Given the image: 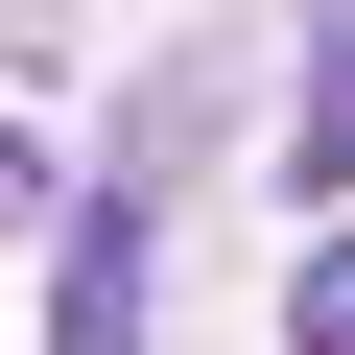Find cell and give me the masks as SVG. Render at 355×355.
Listing matches in <instances>:
<instances>
[{
  "mask_svg": "<svg viewBox=\"0 0 355 355\" xmlns=\"http://www.w3.org/2000/svg\"><path fill=\"white\" fill-rule=\"evenodd\" d=\"M24 214H48V142H24V119H0V237H24Z\"/></svg>",
  "mask_w": 355,
  "mask_h": 355,
  "instance_id": "277c9868",
  "label": "cell"
},
{
  "mask_svg": "<svg viewBox=\"0 0 355 355\" xmlns=\"http://www.w3.org/2000/svg\"><path fill=\"white\" fill-rule=\"evenodd\" d=\"M284 166H308V190H355V24L308 48V95H284Z\"/></svg>",
  "mask_w": 355,
  "mask_h": 355,
  "instance_id": "7a4b0ae2",
  "label": "cell"
},
{
  "mask_svg": "<svg viewBox=\"0 0 355 355\" xmlns=\"http://www.w3.org/2000/svg\"><path fill=\"white\" fill-rule=\"evenodd\" d=\"M284 355H355V237H308V284H284Z\"/></svg>",
  "mask_w": 355,
  "mask_h": 355,
  "instance_id": "3957f363",
  "label": "cell"
},
{
  "mask_svg": "<svg viewBox=\"0 0 355 355\" xmlns=\"http://www.w3.org/2000/svg\"><path fill=\"white\" fill-rule=\"evenodd\" d=\"M48 355H142V190L71 214V261H48Z\"/></svg>",
  "mask_w": 355,
  "mask_h": 355,
  "instance_id": "6da1fadb",
  "label": "cell"
}]
</instances>
